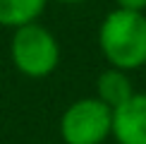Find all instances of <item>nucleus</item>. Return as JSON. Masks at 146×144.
<instances>
[{
    "label": "nucleus",
    "mask_w": 146,
    "mask_h": 144,
    "mask_svg": "<svg viewBox=\"0 0 146 144\" xmlns=\"http://www.w3.org/2000/svg\"><path fill=\"white\" fill-rule=\"evenodd\" d=\"M98 48L108 67L125 72L146 65V15L129 10H110L98 27Z\"/></svg>",
    "instance_id": "obj_1"
},
{
    "label": "nucleus",
    "mask_w": 146,
    "mask_h": 144,
    "mask_svg": "<svg viewBox=\"0 0 146 144\" xmlns=\"http://www.w3.org/2000/svg\"><path fill=\"white\" fill-rule=\"evenodd\" d=\"M62 51L58 36L41 22L24 24L12 29L10 39V60L15 70L27 79H46L58 70Z\"/></svg>",
    "instance_id": "obj_2"
},
{
    "label": "nucleus",
    "mask_w": 146,
    "mask_h": 144,
    "mask_svg": "<svg viewBox=\"0 0 146 144\" xmlns=\"http://www.w3.org/2000/svg\"><path fill=\"white\" fill-rule=\"evenodd\" d=\"M113 137V108L96 96L77 99L60 115V139L65 144H103Z\"/></svg>",
    "instance_id": "obj_3"
},
{
    "label": "nucleus",
    "mask_w": 146,
    "mask_h": 144,
    "mask_svg": "<svg viewBox=\"0 0 146 144\" xmlns=\"http://www.w3.org/2000/svg\"><path fill=\"white\" fill-rule=\"evenodd\" d=\"M113 139L117 144H146V91H137L113 111Z\"/></svg>",
    "instance_id": "obj_4"
},
{
    "label": "nucleus",
    "mask_w": 146,
    "mask_h": 144,
    "mask_svg": "<svg viewBox=\"0 0 146 144\" xmlns=\"http://www.w3.org/2000/svg\"><path fill=\"white\" fill-rule=\"evenodd\" d=\"M134 94H137V89H134V84H132L129 72H125V70L106 67L98 77H96L94 96L98 101H103L108 108H113V111L120 108L122 103H127Z\"/></svg>",
    "instance_id": "obj_5"
},
{
    "label": "nucleus",
    "mask_w": 146,
    "mask_h": 144,
    "mask_svg": "<svg viewBox=\"0 0 146 144\" xmlns=\"http://www.w3.org/2000/svg\"><path fill=\"white\" fill-rule=\"evenodd\" d=\"M48 0H0V27L19 29L24 24L38 22Z\"/></svg>",
    "instance_id": "obj_6"
},
{
    "label": "nucleus",
    "mask_w": 146,
    "mask_h": 144,
    "mask_svg": "<svg viewBox=\"0 0 146 144\" xmlns=\"http://www.w3.org/2000/svg\"><path fill=\"white\" fill-rule=\"evenodd\" d=\"M115 7L129 12H146V0H115Z\"/></svg>",
    "instance_id": "obj_7"
},
{
    "label": "nucleus",
    "mask_w": 146,
    "mask_h": 144,
    "mask_svg": "<svg viewBox=\"0 0 146 144\" xmlns=\"http://www.w3.org/2000/svg\"><path fill=\"white\" fill-rule=\"evenodd\" d=\"M55 3H62V5H79V3H86V0H55Z\"/></svg>",
    "instance_id": "obj_8"
}]
</instances>
